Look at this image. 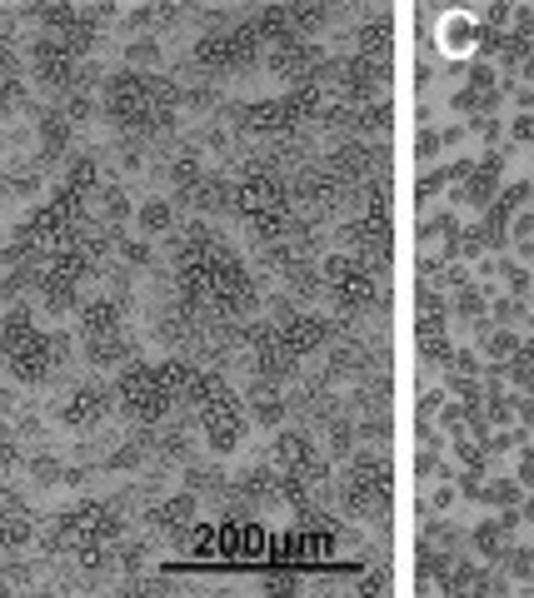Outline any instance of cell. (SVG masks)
<instances>
[{
  "mask_svg": "<svg viewBox=\"0 0 534 598\" xmlns=\"http://www.w3.org/2000/svg\"><path fill=\"white\" fill-rule=\"evenodd\" d=\"M185 404L195 410L201 435H205V444H210L215 454H235V449L245 444V419L250 414H245V404H240V394L220 375L195 369L191 385H185Z\"/></svg>",
  "mask_w": 534,
  "mask_h": 598,
  "instance_id": "5b68a950",
  "label": "cell"
},
{
  "mask_svg": "<svg viewBox=\"0 0 534 598\" xmlns=\"http://www.w3.org/2000/svg\"><path fill=\"white\" fill-rule=\"evenodd\" d=\"M175 15H180V5H135L131 15H125V25L131 30H160V25H175Z\"/></svg>",
  "mask_w": 534,
  "mask_h": 598,
  "instance_id": "e575fe53",
  "label": "cell"
},
{
  "mask_svg": "<svg viewBox=\"0 0 534 598\" xmlns=\"http://www.w3.org/2000/svg\"><path fill=\"white\" fill-rule=\"evenodd\" d=\"M15 464H25L21 435H15V424H0V469H15Z\"/></svg>",
  "mask_w": 534,
  "mask_h": 598,
  "instance_id": "7bdbcfd3",
  "label": "cell"
},
{
  "mask_svg": "<svg viewBox=\"0 0 534 598\" xmlns=\"http://www.w3.org/2000/svg\"><path fill=\"white\" fill-rule=\"evenodd\" d=\"M116 245H120V255H125V265H135V270H145V265L155 259L145 240H125V235H116Z\"/></svg>",
  "mask_w": 534,
  "mask_h": 598,
  "instance_id": "7dc6e473",
  "label": "cell"
},
{
  "mask_svg": "<svg viewBox=\"0 0 534 598\" xmlns=\"http://www.w3.org/2000/svg\"><path fill=\"white\" fill-rule=\"evenodd\" d=\"M499 175H505V150H489L480 164H470V175H464V185H460V205L485 210L489 199L499 195Z\"/></svg>",
  "mask_w": 534,
  "mask_h": 598,
  "instance_id": "7402d4cb",
  "label": "cell"
},
{
  "mask_svg": "<svg viewBox=\"0 0 534 598\" xmlns=\"http://www.w3.org/2000/svg\"><path fill=\"white\" fill-rule=\"evenodd\" d=\"M36 130H40V155H36L40 164H46V160H60V155L71 150V141H75V125L65 120V110H56V106L36 110Z\"/></svg>",
  "mask_w": 534,
  "mask_h": 598,
  "instance_id": "d4e9b609",
  "label": "cell"
},
{
  "mask_svg": "<svg viewBox=\"0 0 534 598\" xmlns=\"http://www.w3.org/2000/svg\"><path fill=\"white\" fill-rule=\"evenodd\" d=\"M25 469H31V479L36 484H60V469H65V464H60V454H50V449H36V454H25Z\"/></svg>",
  "mask_w": 534,
  "mask_h": 598,
  "instance_id": "74e56055",
  "label": "cell"
},
{
  "mask_svg": "<svg viewBox=\"0 0 534 598\" xmlns=\"http://www.w3.org/2000/svg\"><path fill=\"white\" fill-rule=\"evenodd\" d=\"M226 499H240V509L280 504V469H275V464H255L250 474H240V479L230 484Z\"/></svg>",
  "mask_w": 534,
  "mask_h": 598,
  "instance_id": "603a6c76",
  "label": "cell"
},
{
  "mask_svg": "<svg viewBox=\"0 0 534 598\" xmlns=\"http://www.w3.org/2000/svg\"><path fill=\"white\" fill-rule=\"evenodd\" d=\"M445 504H454V493H450V489H445V484H439V489H435V493H429V509H445Z\"/></svg>",
  "mask_w": 534,
  "mask_h": 598,
  "instance_id": "94428289",
  "label": "cell"
},
{
  "mask_svg": "<svg viewBox=\"0 0 534 598\" xmlns=\"http://www.w3.org/2000/svg\"><path fill=\"white\" fill-rule=\"evenodd\" d=\"M505 284H510V300H530V270L505 259Z\"/></svg>",
  "mask_w": 534,
  "mask_h": 598,
  "instance_id": "681fc988",
  "label": "cell"
},
{
  "mask_svg": "<svg viewBox=\"0 0 534 598\" xmlns=\"http://www.w3.org/2000/svg\"><path fill=\"white\" fill-rule=\"evenodd\" d=\"M265 588H270V594H295V578H290V574H275Z\"/></svg>",
  "mask_w": 534,
  "mask_h": 598,
  "instance_id": "91938a15",
  "label": "cell"
},
{
  "mask_svg": "<svg viewBox=\"0 0 534 598\" xmlns=\"http://www.w3.org/2000/svg\"><path fill=\"white\" fill-rule=\"evenodd\" d=\"M201 175H205L201 150H195V145H180L175 160H170V180H175V195H185V190H191Z\"/></svg>",
  "mask_w": 534,
  "mask_h": 598,
  "instance_id": "d6a6232c",
  "label": "cell"
},
{
  "mask_svg": "<svg viewBox=\"0 0 534 598\" xmlns=\"http://www.w3.org/2000/svg\"><path fill=\"white\" fill-rule=\"evenodd\" d=\"M96 195H100V220H106L110 230H116V235H120V224H125V220H135L131 195H125V190H120V185H100Z\"/></svg>",
  "mask_w": 534,
  "mask_h": 598,
  "instance_id": "1f68e13d",
  "label": "cell"
},
{
  "mask_svg": "<svg viewBox=\"0 0 534 598\" xmlns=\"http://www.w3.org/2000/svg\"><path fill=\"white\" fill-rule=\"evenodd\" d=\"M420 354H425V364H439V369H450V359H454L450 334H435V340H420Z\"/></svg>",
  "mask_w": 534,
  "mask_h": 598,
  "instance_id": "ee69618b",
  "label": "cell"
},
{
  "mask_svg": "<svg viewBox=\"0 0 534 598\" xmlns=\"http://www.w3.org/2000/svg\"><path fill=\"white\" fill-rule=\"evenodd\" d=\"M475 25L470 15H450L445 21V50H450L454 60H475Z\"/></svg>",
  "mask_w": 534,
  "mask_h": 598,
  "instance_id": "4dcf8cb0",
  "label": "cell"
},
{
  "mask_svg": "<svg viewBox=\"0 0 534 598\" xmlns=\"http://www.w3.org/2000/svg\"><path fill=\"white\" fill-rule=\"evenodd\" d=\"M505 534H510L505 524H480L475 534H470V544H475L485 559H499V553H505Z\"/></svg>",
  "mask_w": 534,
  "mask_h": 598,
  "instance_id": "ab89813d",
  "label": "cell"
},
{
  "mask_svg": "<svg viewBox=\"0 0 534 598\" xmlns=\"http://www.w3.org/2000/svg\"><path fill=\"white\" fill-rule=\"evenodd\" d=\"M195 364L185 359H166V364H125L116 379V404L131 414L135 424L155 429V424H166L175 404H185V385H191Z\"/></svg>",
  "mask_w": 534,
  "mask_h": 598,
  "instance_id": "3957f363",
  "label": "cell"
},
{
  "mask_svg": "<svg viewBox=\"0 0 534 598\" xmlns=\"http://www.w3.org/2000/svg\"><path fill=\"white\" fill-rule=\"evenodd\" d=\"M230 205H235L240 220L255 230V240H260V245H280V240L295 230V195H290V185L275 175L270 164H255V170H245V175L235 180V195H230Z\"/></svg>",
  "mask_w": 534,
  "mask_h": 598,
  "instance_id": "277c9868",
  "label": "cell"
},
{
  "mask_svg": "<svg viewBox=\"0 0 534 598\" xmlns=\"http://www.w3.org/2000/svg\"><path fill=\"white\" fill-rule=\"evenodd\" d=\"M120 164H125V170H145V155H141V141H125V150H120Z\"/></svg>",
  "mask_w": 534,
  "mask_h": 598,
  "instance_id": "f5cc1de1",
  "label": "cell"
},
{
  "mask_svg": "<svg viewBox=\"0 0 534 598\" xmlns=\"http://www.w3.org/2000/svg\"><path fill=\"white\" fill-rule=\"evenodd\" d=\"M125 60H131V71L150 75V65H155V60H160V40H150V36L131 40V50H125Z\"/></svg>",
  "mask_w": 534,
  "mask_h": 598,
  "instance_id": "60d3db41",
  "label": "cell"
},
{
  "mask_svg": "<svg viewBox=\"0 0 534 598\" xmlns=\"http://www.w3.org/2000/svg\"><path fill=\"white\" fill-rule=\"evenodd\" d=\"M480 504H499V509L524 504V484H520V479H495V484H480Z\"/></svg>",
  "mask_w": 534,
  "mask_h": 598,
  "instance_id": "8d00e7d4",
  "label": "cell"
},
{
  "mask_svg": "<svg viewBox=\"0 0 534 598\" xmlns=\"http://www.w3.org/2000/svg\"><path fill=\"white\" fill-rule=\"evenodd\" d=\"M85 479H90L85 464H65V469H60V484H65V489H85Z\"/></svg>",
  "mask_w": 534,
  "mask_h": 598,
  "instance_id": "816d5d0a",
  "label": "cell"
},
{
  "mask_svg": "<svg viewBox=\"0 0 534 598\" xmlns=\"http://www.w3.org/2000/svg\"><path fill=\"white\" fill-rule=\"evenodd\" d=\"M175 284H180V309L185 315H250L260 305L255 274L240 265L226 235H215L205 220H195L175 245Z\"/></svg>",
  "mask_w": 534,
  "mask_h": 598,
  "instance_id": "6da1fadb",
  "label": "cell"
},
{
  "mask_svg": "<svg viewBox=\"0 0 534 598\" xmlns=\"http://www.w3.org/2000/svg\"><path fill=\"white\" fill-rule=\"evenodd\" d=\"M530 479H534V454H530V444H520V484L530 489Z\"/></svg>",
  "mask_w": 534,
  "mask_h": 598,
  "instance_id": "680465c9",
  "label": "cell"
},
{
  "mask_svg": "<svg viewBox=\"0 0 534 598\" xmlns=\"http://www.w3.org/2000/svg\"><path fill=\"white\" fill-rule=\"evenodd\" d=\"M125 329V300H116V294H100V300H85L81 305V334L85 344L90 340H110V334H120Z\"/></svg>",
  "mask_w": 534,
  "mask_h": 598,
  "instance_id": "cb8c5ba5",
  "label": "cell"
},
{
  "mask_svg": "<svg viewBox=\"0 0 534 598\" xmlns=\"http://www.w3.org/2000/svg\"><path fill=\"white\" fill-rule=\"evenodd\" d=\"M530 205V180H520V185H510V190H499L495 199L485 205V224H475L480 230V245H505V230H510V220Z\"/></svg>",
  "mask_w": 534,
  "mask_h": 598,
  "instance_id": "ac0fdd59",
  "label": "cell"
},
{
  "mask_svg": "<svg viewBox=\"0 0 534 598\" xmlns=\"http://www.w3.org/2000/svg\"><path fill=\"white\" fill-rule=\"evenodd\" d=\"M185 493H195V499H226L230 493L226 469H215V464H185Z\"/></svg>",
  "mask_w": 534,
  "mask_h": 598,
  "instance_id": "83f0119b",
  "label": "cell"
},
{
  "mask_svg": "<svg viewBox=\"0 0 534 598\" xmlns=\"http://www.w3.org/2000/svg\"><path fill=\"white\" fill-rule=\"evenodd\" d=\"M0 369L21 379L25 389H40L56 379V354H50V334L36 325L31 305H11L0 319Z\"/></svg>",
  "mask_w": 534,
  "mask_h": 598,
  "instance_id": "8992f818",
  "label": "cell"
},
{
  "mask_svg": "<svg viewBox=\"0 0 534 598\" xmlns=\"http://www.w3.org/2000/svg\"><path fill=\"white\" fill-rule=\"evenodd\" d=\"M530 569H534V563H530V549H514V553H510V574L520 578V584H530Z\"/></svg>",
  "mask_w": 534,
  "mask_h": 598,
  "instance_id": "db71d44e",
  "label": "cell"
},
{
  "mask_svg": "<svg viewBox=\"0 0 534 598\" xmlns=\"http://www.w3.org/2000/svg\"><path fill=\"white\" fill-rule=\"evenodd\" d=\"M425 544H429V549H454L460 534H454L450 524H425Z\"/></svg>",
  "mask_w": 534,
  "mask_h": 598,
  "instance_id": "f907efd6",
  "label": "cell"
},
{
  "mask_svg": "<svg viewBox=\"0 0 534 598\" xmlns=\"http://www.w3.org/2000/svg\"><path fill=\"white\" fill-rule=\"evenodd\" d=\"M454 454H460L464 474H485V449H480V444H470V439H464V435H454Z\"/></svg>",
  "mask_w": 534,
  "mask_h": 598,
  "instance_id": "bcb514c9",
  "label": "cell"
},
{
  "mask_svg": "<svg viewBox=\"0 0 534 598\" xmlns=\"http://www.w3.org/2000/svg\"><path fill=\"white\" fill-rule=\"evenodd\" d=\"M510 145H530V110H520V120L510 125Z\"/></svg>",
  "mask_w": 534,
  "mask_h": 598,
  "instance_id": "6f0895ef",
  "label": "cell"
},
{
  "mask_svg": "<svg viewBox=\"0 0 534 598\" xmlns=\"http://www.w3.org/2000/svg\"><path fill=\"white\" fill-rule=\"evenodd\" d=\"M31 71H36L40 85H50V90H75V75H81V60L71 56V46L56 36H40L36 46H31Z\"/></svg>",
  "mask_w": 534,
  "mask_h": 598,
  "instance_id": "2e32d148",
  "label": "cell"
},
{
  "mask_svg": "<svg viewBox=\"0 0 534 598\" xmlns=\"http://www.w3.org/2000/svg\"><path fill=\"white\" fill-rule=\"evenodd\" d=\"M420 315H415V334L420 340H435V334H445V325H450V305L435 294V284L420 280Z\"/></svg>",
  "mask_w": 534,
  "mask_h": 598,
  "instance_id": "484cf974",
  "label": "cell"
},
{
  "mask_svg": "<svg viewBox=\"0 0 534 598\" xmlns=\"http://www.w3.org/2000/svg\"><path fill=\"white\" fill-rule=\"evenodd\" d=\"M270 71L280 75V81H295V85H320V75L330 71V65H325V50L320 46L290 40V46H275L270 50Z\"/></svg>",
  "mask_w": 534,
  "mask_h": 598,
  "instance_id": "e0dca14e",
  "label": "cell"
},
{
  "mask_svg": "<svg viewBox=\"0 0 534 598\" xmlns=\"http://www.w3.org/2000/svg\"><path fill=\"white\" fill-rule=\"evenodd\" d=\"M350 449H355V424L330 419V454H350Z\"/></svg>",
  "mask_w": 534,
  "mask_h": 598,
  "instance_id": "c3c4849f",
  "label": "cell"
},
{
  "mask_svg": "<svg viewBox=\"0 0 534 598\" xmlns=\"http://www.w3.org/2000/svg\"><path fill=\"white\" fill-rule=\"evenodd\" d=\"M360 594H390V569H375V574L360 584Z\"/></svg>",
  "mask_w": 534,
  "mask_h": 598,
  "instance_id": "11a10c76",
  "label": "cell"
},
{
  "mask_svg": "<svg viewBox=\"0 0 534 598\" xmlns=\"http://www.w3.org/2000/svg\"><path fill=\"white\" fill-rule=\"evenodd\" d=\"M180 110V85L166 75H141L120 71L106 81V115L120 135L150 141V135H170Z\"/></svg>",
  "mask_w": 534,
  "mask_h": 598,
  "instance_id": "7a4b0ae2",
  "label": "cell"
},
{
  "mask_svg": "<svg viewBox=\"0 0 534 598\" xmlns=\"http://www.w3.org/2000/svg\"><path fill=\"white\" fill-rule=\"evenodd\" d=\"M520 334H514V329H495V334H489V340H485V354H489V359H510V354L514 350H520Z\"/></svg>",
  "mask_w": 534,
  "mask_h": 598,
  "instance_id": "f6af8a7d",
  "label": "cell"
},
{
  "mask_svg": "<svg viewBox=\"0 0 534 598\" xmlns=\"http://www.w3.org/2000/svg\"><path fill=\"white\" fill-rule=\"evenodd\" d=\"M275 340H280V350L290 354V359H305V354H315V350H325V344L335 340V325L330 319H320V315H300L295 305H275Z\"/></svg>",
  "mask_w": 534,
  "mask_h": 598,
  "instance_id": "4fadbf2b",
  "label": "cell"
},
{
  "mask_svg": "<svg viewBox=\"0 0 534 598\" xmlns=\"http://www.w3.org/2000/svg\"><path fill=\"white\" fill-rule=\"evenodd\" d=\"M499 379H510L520 394H530V385H534V354H530V344H520V350L505 359V375Z\"/></svg>",
  "mask_w": 534,
  "mask_h": 598,
  "instance_id": "d590c367",
  "label": "cell"
},
{
  "mask_svg": "<svg viewBox=\"0 0 534 598\" xmlns=\"http://www.w3.org/2000/svg\"><path fill=\"white\" fill-rule=\"evenodd\" d=\"M85 359L96 364V369H110V364H135V340H125V334L90 340V344H85Z\"/></svg>",
  "mask_w": 534,
  "mask_h": 598,
  "instance_id": "f546056e",
  "label": "cell"
},
{
  "mask_svg": "<svg viewBox=\"0 0 534 598\" xmlns=\"http://www.w3.org/2000/svg\"><path fill=\"white\" fill-rule=\"evenodd\" d=\"M5 195H11V190H5V175H0V199H5Z\"/></svg>",
  "mask_w": 534,
  "mask_h": 598,
  "instance_id": "be15d7a7",
  "label": "cell"
},
{
  "mask_svg": "<svg viewBox=\"0 0 534 598\" xmlns=\"http://www.w3.org/2000/svg\"><path fill=\"white\" fill-rule=\"evenodd\" d=\"M100 255H106V240H96V235H81V240H71V245L50 249V255L36 265L40 309H50V315H71V309L81 305V280L96 270Z\"/></svg>",
  "mask_w": 534,
  "mask_h": 598,
  "instance_id": "52a82bcc",
  "label": "cell"
},
{
  "mask_svg": "<svg viewBox=\"0 0 534 598\" xmlns=\"http://www.w3.org/2000/svg\"><path fill=\"white\" fill-rule=\"evenodd\" d=\"M21 106H25V81H15V75H0V120H11Z\"/></svg>",
  "mask_w": 534,
  "mask_h": 598,
  "instance_id": "b9f144b4",
  "label": "cell"
},
{
  "mask_svg": "<svg viewBox=\"0 0 534 598\" xmlns=\"http://www.w3.org/2000/svg\"><path fill=\"white\" fill-rule=\"evenodd\" d=\"M191 60L195 71H245L250 60H260V30H255V21L210 30V36L195 40Z\"/></svg>",
  "mask_w": 534,
  "mask_h": 598,
  "instance_id": "7c38bea8",
  "label": "cell"
},
{
  "mask_svg": "<svg viewBox=\"0 0 534 598\" xmlns=\"http://www.w3.org/2000/svg\"><path fill=\"white\" fill-rule=\"evenodd\" d=\"M135 224H141V235H166L170 224H175V205L170 199H145L141 210H135Z\"/></svg>",
  "mask_w": 534,
  "mask_h": 598,
  "instance_id": "836d02e7",
  "label": "cell"
},
{
  "mask_svg": "<svg viewBox=\"0 0 534 598\" xmlns=\"http://www.w3.org/2000/svg\"><path fill=\"white\" fill-rule=\"evenodd\" d=\"M60 185L71 190V195L90 199L100 190V160H96V155H75V160L65 164V180H60Z\"/></svg>",
  "mask_w": 534,
  "mask_h": 598,
  "instance_id": "f1b7e54d",
  "label": "cell"
},
{
  "mask_svg": "<svg viewBox=\"0 0 534 598\" xmlns=\"http://www.w3.org/2000/svg\"><path fill=\"white\" fill-rule=\"evenodd\" d=\"M11 65H15V60H11V40L0 36V75H11Z\"/></svg>",
  "mask_w": 534,
  "mask_h": 598,
  "instance_id": "6125c7cd",
  "label": "cell"
},
{
  "mask_svg": "<svg viewBox=\"0 0 534 598\" xmlns=\"http://www.w3.org/2000/svg\"><path fill=\"white\" fill-rule=\"evenodd\" d=\"M110 414H116V389H106V385H75L71 394H65V404H60L56 419L65 424V429H75V435H90V429H100Z\"/></svg>",
  "mask_w": 534,
  "mask_h": 598,
  "instance_id": "9a60e30c",
  "label": "cell"
},
{
  "mask_svg": "<svg viewBox=\"0 0 534 598\" xmlns=\"http://www.w3.org/2000/svg\"><path fill=\"white\" fill-rule=\"evenodd\" d=\"M390 493H395V464L385 454H355L350 469L340 479V504L344 514L369 518V514H385L390 509Z\"/></svg>",
  "mask_w": 534,
  "mask_h": 598,
  "instance_id": "30bf717a",
  "label": "cell"
},
{
  "mask_svg": "<svg viewBox=\"0 0 534 598\" xmlns=\"http://www.w3.org/2000/svg\"><path fill=\"white\" fill-rule=\"evenodd\" d=\"M485 290H475V284H460V294H454V315L470 319V325H480L485 319Z\"/></svg>",
  "mask_w": 534,
  "mask_h": 598,
  "instance_id": "f35d334b",
  "label": "cell"
},
{
  "mask_svg": "<svg viewBox=\"0 0 534 598\" xmlns=\"http://www.w3.org/2000/svg\"><path fill=\"white\" fill-rule=\"evenodd\" d=\"M125 539V514L110 499H81V504L60 509L46 524V553H75V549H100V544H120Z\"/></svg>",
  "mask_w": 534,
  "mask_h": 598,
  "instance_id": "ba28073f",
  "label": "cell"
},
{
  "mask_svg": "<svg viewBox=\"0 0 534 598\" xmlns=\"http://www.w3.org/2000/svg\"><path fill=\"white\" fill-rule=\"evenodd\" d=\"M454 110H464V115H489V110L499 106V75H495V65H485V60H475L470 65V81L454 90V100H450Z\"/></svg>",
  "mask_w": 534,
  "mask_h": 598,
  "instance_id": "44dd1931",
  "label": "cell"
},
{
  "mask_svg": "<svg viewBox=\"0 0 534 598\" xmlns=\"http://www.w3.org/2000/svg\"><path fill=\"white\" fill-rule=\"evenodd\" d=\"M36 539V509L15 489H0V553H15Z\"/></svg>",
  "mask_w": 534,
  "mask_h": 598,
  "instance_id": "ffe728a7",
  "label": "cell"
},
{
  "mask_svg": "<svg viewBox=\"0 0 534 598\" xmlns=\"http://www.w3.org/2000/svg\"><path fill=\"white\" fill-rule=\"evenodd\" d=\"M230 125L250 130V135H295L300 125L320 115V85H295L290 95L275 100H250V106H230L226 110Z\"/></svg>",
  "mask_w": 534,
  "mask_h": 598,
  "instance_id": "9c48e42d",
  "label": "cell"
},
{
  "mask_svg": "<svg viewBox=\"0 0 534 598\" xmlns=\"http://www.w3.org/2000/svg\"><path fill=\"white\" fill-rule=\"evenodd\" d=\"M195 509H201V499L180 489L150 509V528L155 534H166V544H180V549H185V539H191V528H195Z\"/></svg>",
  "mask_w": 534,
  "mask_h": 598,
  "instance_id": "d6986e66",
  "label": "cell"
},
{
  "mask_svg": "<svg viewBox=\"0 0 534 598\" xmlns=\"http://www.w3.org/2000/svg\"><path fill=\"white\" fill-rule=\"evenodd\" d=\"M270 464L280 474H295V479H305L310 489L330 479V459L315 449V439H310V435H300V429H280V435H275Z\"/></svg>",
  "mask_w": 534,
  "mask_h": 598,
  "instance_id": "5bb4252c",
  "label": "cell"
},
{
  "mask_svg": "<svg viewBox=\"0 0 534 598\" xmlns=\"http://www.w3.org/2000/svg\"><path fill=\"white\" fill-rule=\"evenodd\" d=\"M250 419L280 429V419H286V399H280V385H275V379L255 375V385H250Z\"/></svg>",
  "mask_w": 534,
  "mask_h": 598,
  "instance_id": "4316f807",
  "label": "cell"
},
{
  "mask_svg": "<svg viewBox=\"0 0 534 598\" xmlns=\"http://www.w3.org/2000/svg\"><path fill=\"white\" fill-rule=\"evenodd\" d=\"M510 235L520 240V255H530V210H520V220H514Z\"/></svg>",
  "mask_w": 534,
  "mask_h": 598,
  "instance_id": "9f6ffc18",
  "label": "cell"
},
{
  "mask_svg": "<svg viewBox=\"0 0 534 598\" xmlns=\"http://www.w3.org/2000/svg\"><path fill=\"white\" fill-rule=\"evenodd\" d=\"M320 284L330 290V300L344 309V315H365V309L380 305V274L375 265L355 255H330L320 265Z\"/></svg>",
  "mask_w": 534,
  "mask_h": 598,
  "instance_id": "8fae6325",
  "label": "cell"
}]
</instances>
